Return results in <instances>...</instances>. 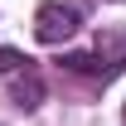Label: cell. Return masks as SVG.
I'll return each instance as SVG.
<instances>
[{"instance_id": "6da1fadb", "label": "cell", "mask_w": 126, "mask_h": 126, "mask_svg": "<svg viewBox=\"0 0 126 126\" xmlns=\"http://www.w3.org/2000/svg\"><path fill=\"white\" fill-rule=\"evenodd\" d=\"M63 68L78 73V78H92V82H111L126 73V29H102L92 39V48L82 53H63Z\"/></svg>"}, {"instance_id": "7a4b0ae2", "label": "cell", "mask_w": 126, "mask_h": 126, "mask_svg": "<svg viewBox=\"0 0 126 126\" xmlns=\"http://www.w3.org/2000/svg\"><path fill=\"white\" fill-rule=\"evenodd\" d=\"M78 29H82V10H78V5L48 0V5H39V10H34V39H39V44H48V48L68 44Z\"/></svg>"}, {"instance_id": "3957f363", "label": "cell", "mask_w": 126, "mask_h": 126, "mask_svg": "<svg viewBox=\"0 0 126 126\" xmlns=\"http://www.w3.org/2000/svg\"><path fill=\"white\" fill-rule=\"evenodd\" d=\"M10 82H15V97H19V107H24V111H34V107H39L44 82H39V73H34L29 63H24V68H15V73H10Z\"/></svg>"}, {"instance_id": "277c9868", "label": "cell", "mask_w": 126, "mask_h": 126, "mask_svg": "<svg viewBox=\"0 0 126 126\" xmlns=\"http://www.w3.org/2000/svg\"><path fill=\"white\" fill-rule=\"evenodd\" d=\"M24 53H15V48H0V73H15V68H24Z\"/></svg>"}, {"instance_id": "5b68a950", "label": "cell", "mask_w": 126, "mask_h": 126, "mask_svg": "<svg viewBox=\"0 0 126 126\" xmlns=\"http://www.w3.org/2000/svg\"><path fill=\"white\" fill-rule=\"evenodd\" d=\"M121 126H126V107H121Z\"/></svg>"}, {"instance_id": "8992f818", "label": "cell", "mask_w": 126, "mask_h": 126, "mask_svg": "<svg viewBox=\"0 0 126 126\" xmlns=\"http://www.w3.org/2000/svg\"><path fill=\"white\" fill-rule=\"evenodd\" d=\"M111 5H121V0H111Z\"/></svg>"}]
</instances>
